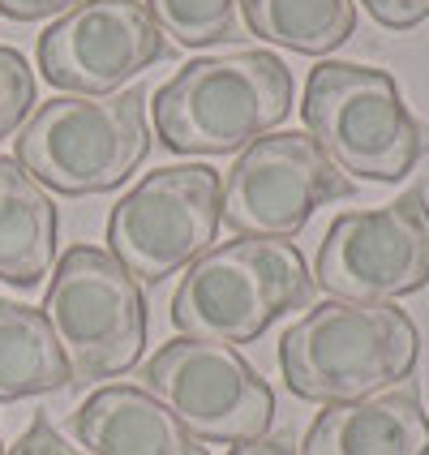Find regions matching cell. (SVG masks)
Returning a JSON list of instances; mask_svg holds the SVG:
<instances>
[{
  "label": "cell",
  "mask_w": 429,
  "mask_h": 455,
  "mask_svg": "<svg viewBox=\"0 0 429 455\" xmlns=\"http://www.w3.org/2000/svg\"><path fill=\"white\" fill-rule=\"evenodd\" d=\"M82 0H0V13L9 22H39V18H56V13H69Z\"/></svg>",
  "instance_id": "cell-21"
},
{
  "label": "cell",
  "mask_w": 429,
  "mask_h": 455,
  "mask_svg": "<svg viewBox=\"0 0 429 455\" xmlns=\"http://www.w3.org/2000/svg\"><path fill=\"white\" fill-rule=\"evenodd\" d=\"M292 112V69L275 52H224L180 65L151 100L155 133L172 155H236Z\"/></svg>",
  "instance_id": "cell-2"
},
{
  "label": "cell",
  "mask_w": 429,
  "mask_h": 455,
  "mask_svg": "<svg viewBox=\"0 0 429 455\" xmlns=\"http://www.w3.org/2000/svg\"><path fill=\"white\" fill-rule=\"evenodd\" d=\"M168 56L142 0H82L39 35V77L65 95H116Z\"/></svg>",
  "instance_id": "cell-11"
},
{
  "label": "cell",
  "mask_w": 429,
  "mask_h": 455,
  "mask_svg": "<svg viewBox=\"0 0 429 455\" xmlns=\"http://www.w3.org/2000/svg\"><path fill=\"white\" fill-rule=\"evenodd\" d=\"M0 455H4V438H0Z\"/></svg>",
  "instance_id": "cell-23"
},
{
  "label": "cell",
  "mask_w": 429,
  "mask_h": 455,
  "mask_svg": "<svg viewBox=\"0 0 429 455\" xmlns=\"http://www.w3.org/2000/svg\"><path fill=\"white\" fill-rule=\"evenodd\" d=\"M314 283L335 301H395L429 283V198L412 185L378 211H348L327 228Z\"/></svg>",
  "instance_id": "cell-9"
},
{
  "label": "cell",
  "mask_w": 429,
  "mask_h": 455,
  "mask_svg": "<svg viewBox=\"0 0 429 455\" xmlns=\"http://www.w3.org/2000/svg\"><path fill=\"white\" fill-rule=\"evenodd\" d=\"M353 194L356 185L309 133L283 129L245 147L224 172V224L236 236L292 241L318 206Z\"/></svg>",
  "instance_id": "cell-10"
},
{
  "label": "cell",
  "mask_w": 429,
  "mask_h": 455,
  "mask_svg": "<svg viewBox=\"0 0 429 455\" xmlns=\"http://www.w3.org/2000/svg\"><path fill=\"white\" fill-rule=\"evenodd\" d=\"M9 455H86V451H77L74 443H65L48 417H39V421H30L22 438L9 447Z\"/></svg>",
  "instance_id": "cell-20"
},
{
  "label": "cell",
  "mask_w": 429,
  "mask_h": 455,
  "mask_svg": "<svg viewBox=\"0 0 429 455\" xmlns=\"http://www.w3.org/2000/svg\"><path fill=\"white\" fill-rule=\"evenodd\" d=\"M86 455H206V447L142 387L112 382L74 412Z\"/></svg>",
  "instance_id": "cell-13"
},
{
  "label": "cell",
  "mask_w": 429,
  "mask_h": 455,
  "mask_svg": "<svg viewBox=\"0 0 429 455\" xmlns=\"http://www.w3.org/2000/svg\"><path fill=\"white\" fill-rule=\"evenodd\" d=\"M224 224V180L206 164L155 168L107 215V253L133 283H163L211 253Z\"/></svg>",
  "instance_id": "cell-7"
},
{
  "label": "cell",
  "mask_w": 429,
  "mask_h": 455,
  "mask_svg": "<svg viewBox=\"0 0 429 455\" xmlns=\"http://www.w3.org/2000/svg\"><path fill=\"white\" fill-rule=\"evenodd\" d=\"M361 4L386 30H412L429 18V0H361Z\"/></svg>",
  "instance_id": "cell-19"
},
{
  "label": "cell",
  "mask_w": 429,
  "mask_h": 455,
  "mask_svg": "<svg viewBox=\"0 0 429 455\" xmlns=\"http://www.w3.org/2000/svg\"><path fill=\"white\" fill-rule=\"evenodd\" d=\"M56 258V206L18 159L0 155V279L39 288Z\"/></svg>",
  "instance_id": "cell-14"
},
{
  "label": "cell",
  "mask_w": 429,
  "mask_h": 455,
  "mask_svg": "<svg viewBox=\"0 0 429 455\" xmlns=\"http://www.w3.org/2000/svg\"><path fill=\"white\" fill-rule=\"evenodd\" d=\"M74 382V370L52 335L44 309L0 297V404L52 395Z\"/></svg>",
  "instance_id": "cell-15"
},
{
  "label": "cell",
  "mask_w": 429,
  "mask_h": 455,
  "mask_svg": "<svg viewBox=\"0 0 429 455\" xmlns=\"http://www.w3.org/2000/svg\"><path fill=\"white\" fill-rule=\"evenodd\" d=\"M250 35L301 56H327L356 30V0H241Z\"/></svg>",
  "instance_id": "cell-16"
},
{
  "label": "cell",
  "mask_w": 429,
  "mask_h": 455,
  "mask_svg": "<svg viewBox=\"0 0 429 455\" xmlns=\"http://www.w3.org/2000/svg\"><path fill=\"white\" fill-rule=\"evenodd\" d=\"M35 112V69L22 52L0 48V142L26 125Z\"/></svg>",
  "instance_id": "cell-18"
},
{
  "label": "cell",
  "mask_w": 429,
  "mask_h": 455,
  "mask_svg": "<svg viewBox=\"0 0 429 455\" xmlns=\"http://www.w3.org/2000/svg\"><path fill=\"white\" fill-rule=\"evenodd\" d=\"M305 133L353 180H404L425 155L429 138L408 112L395 77L374 65L322 60L305 82Z\"/></svg>",
  "instance_id": "cell-5"
},
{
  "label": "cell",
  "mask_w": 429,
  "mask_h": 455,
  "mask_svg": "<svg viewBox=\"0 0 429 455\" xmlns=\"http://www.w3.org/2000/svg\"><path fill=\"white\" fill-rule=\"evenodd\" d=\"M44 318L74 379H121L147 348V297L99 245H74L52 271Z\"/></svg>",
  "instance_id": "cell-6"
},
{
  "label": "cell",
  "mask_w": 429,
  "mask_h": 455,
  "mask_svg": "<svg viewBox=\"0 0 429 455\" xmlns=\"http://www.w3.org/2000/svg\"><path fill=\"white\" fill-rule=\"evenodd\" d=\"M177 48H211L241 39V0H142Z\"/></svg>",
  "instance_id": "cell-17"
},
{
  "label": "cell",
  "mask_w": 429,
  "mask_h": 455,
  "mask_svg": "<svg viewBox=\"0 0 429 455\" xmlns=\"http://www.w3.org/2000/svg\"><path fill=\"white\" fill-rule=\"evenodd\" d=\"M227 455H292V447H288L283 438H258V443H241V447H232Z\"/></svg>",
  "instance_id": "cell-22"
},
{
  "label": "cell",
  "mask_w": 429,
  "mask_h": 455,
  "mask_svg": "<svg viewBox=\"0 0 429 455\" xmlns=\"http://www.w3.org/2000/svg\"><path fill=\"white\" fill-rule=\"evenodd\" d=\"M147 95H56L44 100L13 138V159L44 189L91 198L121 189L151 155Z\"/></svg>",
  "instance_id": "cell-3"
},
{
  "label": "cell",
  "mask_w": 429,
  "mask_h": 455,
  "mask_svg": "<svg viewBox=\"0 0 429 455\" xmlns=\"http://www.w3.org/2000/svg\"><path fill=\"white\" fill-rule=\"evenodd\" d=\"M301 455H429V412L417 387L330 404L314 417Z\"/></svg>",
  "instance_id": "cell-12"
},
{
  "label": "cell",
  "mask_w": 429,
  "mask_h": 455,
  "mask_svg": "<svg viewBox=\"0 0 429 455\" xmlns=\"http://www.w3.org/2000/svg\"><path fill=\"white\" fill-rule=\"evenodd\" d=\"M142 391L198 443H258L275 421V391L245 356L211 339H172L142 365Z\"/></svg>",
  "instance_id": "cell-8"
},
{
  "label": "cell",
  "mask_w": 429,
  "mask_h": 455,
  "mask_svg": "<svg viewBox=\"0 0 429 455\" xmlns=\"http://www.w3.org/2000/svg\"><path fill=\"white\" fill-rule=\"evenodd\" d=\"M417 323L391 301H322L279 339V374L309 404H353L417 370Z\"/></svg>",
  "instance_id": "cell-1"
},
{
  "label": "cell",
  "mask_w": 429,
  "mask_h": 455,
  "mask_svg": "<svg viewBox=\"0 0 429 455\" xmlns=\"http://www.w3.org/2000/svg\"><path fill=\"white\" fill-rule=\"evenodd\" d=\"M314 297V275L292 241L236 236L203 253L172 297V327L185 339L211 344H253L288 309H305Z\"/></svg>",
  "instance_id": "cell-4"
}]
</instances>
